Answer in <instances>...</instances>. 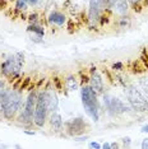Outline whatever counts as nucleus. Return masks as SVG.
Returning <instances> with one entry per match:
<instances>
[{
    "label": "nucleus",
    "instance_id": "nucleus-9",
    "mask_svg": "<svg viewBox=\"0 0 148 149\" xmlns=\"http://www.w3.org/2000/svg\"><path fill=\"white\" fill-rule=\"evenodd\" d=\"M89 86L96 93H102L103 92L102 78H101V75L97 73L96 68H92V75H91V79H89Z\"/></svg>",
    "mask_w": 148,
    "mask_h": 149
},
{
    "label": "nucleus",
    "instance_id": "nucleus-21",
    "mask_svg": "<svg viewBox=\"0 0 148 149\" xmlns=\"http://www.w3.org/2000/svg\"><path fill=\"white\" fill-rule=\"evenodd\" d=\"M143 149H148V138L146 139H143V141H142V145H140Z\"/></svg>",
    "mask_w": 148,
    "mask_h": 149
},
{
    "label": "nucleus",
    "instance_id": "nucleus-17",
    "mask_svg": "<svg viewBox=\"0 0 148 149\" xmlns=\"http://www.w3.org/2000/svg\"><path fill=\"white\" fill-rule=\"evenodd\" d=\"M129 24H130L129 17H121V19H120V27L125 28V27H129Z\"/></svg>",
    "mask_w": 148,
    "mask_h": 149
},
{
    "label": "nucleus",
    "instance_id": "nucleus-15",
    "mask_svg": "<svg viewBox=\"0 0 148 149\" xmlns=\"http://www.w3.org/2000/svg\"><path fill=\"white\" fill-rule=\"evenodd\" d=\"M28 31H32V32H35L37 33L40 37H42L43 35H45V31H43V28H41V27H38V26H29L28 27Z\"/></svg>",
    "mask_w": 148,
    "mask_h": 149
},
{
    "label": "nucleus",
    "instance_id": "nucleus-27",
    "mask_svg": "<svg viewBox=\"0 0 148 149\" xmlns=\"http://www.w3.org/2000/svg\"><path fill=\"white\" fill-rule=\"evenodd\" d=\"M24 134H27V135H35L33 131H27V130H24Z\"/></svg>",
    "mask_w": 148,
    "mask_h": 149
},
{
    "label": "nucleus",
    "instance_id": "nucleus-30",
    "mask_svg": "<svg viewBox=\"0 0 148 149\" xmlns=\"http://www.w3.org/2000/svg\"><path fill=\"white\" fill-rule=\"evenodd\" d=\"M130 3H137V1H139V0H129Z\"/></svg>",
    "mask_w": 148,
    "mask_h": 149
},
{
    "label": "nucleus",
    "instance_id": "nucleus-2",
    "mask_svg": "<svg viewBox=\"0 0 148 149\" xmlns=\"http://www.w3.org/2000/svg\"><path fill=\"white\" fill-rule=\"evenodd\" d=\"M49 111V92H40L37 94L36 108L33 113V123L36 126L42 127L46 121V115Z\"/></svg>",
    "mask_w": 148,
    "mask_h": 149
},
{
    "label": "nucleus",
    "instance_id": "nucleus-26",
    "mask_svg": "<svg viewBox=\"0 0 148 149\" xmlns=\"http://www.w3.org/2000/svg\"><path fill=\"white\" fill-rule=\"evenodd\" d=\"M102 148H103V149H110L111 145H110L109 143H103V144H102Z\"/></svg>",
    "mask_w": 148,
    "mask_h": 149
},
{
    "label": "nucleus",
    "instance_id": "nucleus-20",
    "mask_svg": "<svg viewBox=\"0 0 148 149\" xmlns=\"http://www.w3.org/2000/svg\"><path fill=\"white\" fill-rule=\"evenodd\" d=\"M4 91H5V82L0 79V94L4 92Z\"/></svg>",
    "mask_w": 148,
    "mask_h": 149
},
{
    "label": "nucleus",
    "instance_id": "nucleus-28",
    "mask_svg": "<svg viewBox=\"0 0 148 149\" xmlns=\"http://www.w3.org/2000/svg\"><path fill=\"white\" fill-rule=\"evenodd\" d=\"M111 145V148H117V144L116 143H112V144H110Z\"/></svg>",
    "mask_w": 148,
    "mask_h": 149
},
{
    "label": "nucleus",
    "instance_id": "nucleus-10",
    "mask_svg": "<svg viewBox=\"0 0 148 149\" xmlns=\"http://www.w3.org/2000/svg\"><path fill=\"white\" fill-rule=\"evenodd\" d=\"M49 22L51 24H56V26H63L65 23V15L60 12H51L49 15Z\"/></svg>",
    "mask_w": 148,
    "mask_h": 149
},
{
    "label": "nucleus",
    "instance_id": "nucleus-3",
    "mask_svg": "<svg viewBox=\"0 0 148 149\" xmlns=\"http://www.w3.org/2000/svg\"><path fill=\"white\" fill-rule=\"evenodd\" d=\"M21 93L15 92V91H9L8 96L3 101V115H4L5 118L10 120V118L14 117L17 111L21 107Z\"/></svg>",
    "mask_w": 148,
    "mask_h": 149
},
{
    "label": "nucleus",
    "instance_id": "nucleus-12",
    "mask_svg": "<svg viewBox=\"0 0 148 149\" xmlns=\"http://www.w3.org/2000/svg\"><path fill=\"white\" fill-rule=\"evenodd\" d=\"M115 8L116 12L120 13V14H125L129 9V5H128V0H116L115 3Z\"/></svg>",
    "mask_w": 148,
    "mask_h": 149
},
{
    "label": "nucleus",
    "instance_id": "nucleus-19",
    "mask_svg": "<svg viewBox=\"0 0 148 149\" xmlns=\"http://www.w3.org/2000/svg\"><path fill=\"white\" fill-rule=\"evenodd\" d=\"M123 144H124V147H129V145H130V138L129 136L124 138L123 139Z\"/></svg>",
    "mask_w": 148,
    "mask_h": 149
},
{
    "label": "nucleus",
    "instance_id": "nucleus-1",
    "mask_svg": "<svg viewBox=\"0 0 148 149\" xmlns=\"http://www.w3.org/2000/svg\"><path fill=\"white\" fill-rule=\"evenodd\" d=\"M80 97L84 111L93 121H98V102H97V93L91 88V86H84L80 89Z\"/></svg>",
    "mask_w": 148,
    "mask_h": 149
},
{
    "label": "nucleus",
    "instance_id": "nucleus-8",
    "mask_svg": "<svg viewBox=\"0 0 148 149\" xmlns=\"http://www.w3.org/2000/svg\"><path fill=\"white\" fill-rule=\"evenodd\" d=\"M86 126V124H84V121L82 120L80 117L78 118H73V120H70L66 123V129H68V133L70 135H78L80 133H83V129H84Z\"/></svg>",
    "mask_w": 148,
    "mask_h": 149
},
{
    "label": "nucleus",
    "instance_id": "nucleus-16",
    "mask_svg": "<svg viewBox=\"0 0 148 149\" xmlns=\"http://www.w3.org/2000/svg\"><path fill=\"white\" fill-rule=\"evenodd\" d=\"M28 4L24 1V0H17V3H15V8L18 9V10H26L28 6H27Z\"/></svg>",
    "mask_w": 148,
    "mask_h": 149
},
{
    "label": "nucleus",
    "instance_id": "nucleus-24",
    "mask_svg": "<svg viewBox=\"0 0 148 149\" xmlns=\"http://www.w3.org/2000/svg\"><path fill=\"white\" fill-rule=\"evenodd\" d=\"M24 1L27 3V4H29V5H36L37 3H38V0H24Z\"/></svg>",
    "mask_w": 148,
    "mask_h": 149
},
{
    "label": "nucleus",
    "instance_id": "nucleus-29",
    "mask_svg": "<svg viewBox=\"0 0 148 149\" xmlns=\"http://www.w3.org/2000/svg\"><path fill=\"white\" fill-rule=\"evenodd\" d=\"M0 112H3V102L0 101Z\"/></svg>",
    "mask_w": 148,
    "mask_h": 149
},
{
    "label": "nucleus",
    "instance_id": "nucleus-7",
    "mask_svg": "<svg viewBox=\"0 0 148 149\" xmlns=\"http://www.w3.org/2000/svg\"><path fill=\"white\" fill-rule=\"evenodd\" d=\"M103 102H105L107 111H109L111 115L124 113L132 108V107H128L121 100H119L117 97H112V96H105L103 97Z\"/></svg>",
    "mask_w": 148,
    "mask_h": 149
},
{
    "label": "nucleus",
    "instance_id": "nucleus-11",
    "mask_svg": "<svg viewBox=\"0 0 148 149\" xmlns=\"http://www.w3.org/2000/svg\"><path fill=\"white\" fill-rule=\"evenodd\" d=\"M50 123H51V126L54 127L55 131H61L63 130V118L56 111H54V112L51 113Z\"/></svg>",
    "mask_w": 148,
    "mask_h": 149
},
{
    "label": "nucleus",
    "instance_id": "nucleus-22",
    "mask_svg": "<svg viewBox=\"0 0 148 149\" xmlns=\"http://www.w3.org/2000/svg\"><path fill=\"white\" fill-rule=\"evenodd\" d=\"M89 148H96V149H98V148H101V145H100L98 143H96V141H92V143L89 144Z\"/></svg>",
    "mask_w": 148,
    "mask_h": 149
},
{
    "label": "nucleus",
    "instance_id": "nucleus-25",
    "mask_svg": "<svg viewBox=\"0 0 148 149\" xmlns=\"http://www.w3.org/2000/svg\"><path fill=\"white\" fill-rule=\"evenodd\" d=\"M140 131H142V133H147V134H148V124L146 125V126H143V127H142V130H140Z\"/></svg>",
    "mask_w": 148,
    "mask_h": 149
},
{
    "label": "nucleus",
    "instance_id": "nucleus-5",
    "mask_svg": "<svg viewBox=\"0 0 148 149\" xmlns=\"http://www.w3.org/2000/svg\"><path fill=\"white\" fill-rule=\"evenodd\" d=\"M23 65V55L17 54V55L9 56L4 63L1 64V73L5 77H17L21 72V68Z\"/></svg>",
    "mask_w": 148,
    "mask_h": 149
},
{
    "label": "nucleus",
    "instance_id": "nucleus-18",
    "mask_svg": "<svg viewBox=\"0 0 148 149\" xmlns=\"http://www.w3.org/2000/svg\"><path fill=\"white\" fill-rule=\"evenodd\" d=\"M87 139H88V136H87V135H84V136H74V140L75 141H86Z\"/></svg>",
    "mask_w": 148,
    "mask_h": 149
},
{
    "label": "nucleus",
    "instance_id": "nucleus-6",
    "mask_svg": "<svg viewBox=\"0 0 148 149\" xmlns=\"http://www.w3.org/2000/svg\"><path fill=\"white\" fill-rule=\"evenodd\" d=\"M36 101H37V94L35 92H31L29 96L27 97L24 108L23 112L19 117V121L23 124H29L31 121H33V113H35V108H36Z\"/></svg>",
    "mask_w": 148,
    "mask_h": 149
},
{
    "label": "nucleus",
    "instance_id": "nucleus-4",
    "mask_svg": "<svg viewBox=\"0 0 148 149\" xmlns=\"http://www.w3.org/2000/svg\"><path fill=\"white\" fill-rule=\"evenodd\" d=\"M126 98L130 103L132 110L137 112H146L148 111V101L135 87H129L126 89Z\"/></svg>",
    "mask_w": 148,
    "mask_h": 149
},
{
    "label": "nucleus",
    "instance_id": "nucleus-23",
    "mask_svg": "<svg viewBox=\"0 0 148 149\" xmlns=\"http://www.w3.org/2000/svg\"><path fill=\"white\" fill-rule=\"evenodd\" d=\"M112 68H114V69H116V70H120L123 68V64L121 63H116V64H114V65H112Z\"/></svg>",
    "mask_w": 148,
    "mask_h": 149
},
{
    "label": "nucleus",
    "instance_id": "nucleus-14",
    "mask_svg": "<svg viewBox=\"0 0 148 149\" xmlns=\"http://www.w3.org/2000/svg\"><path fill=\"white\" fill-rule=\"evenodd\" d=\"M58 110V97L55 93L49 92V111H56Z\"/></svg>",
    "mask_w": 148,
    "mask_h": 149
},
{
    "label": "nucleus",
    "instance_id": "nucleus-13",
    "mask_svg": "<svg viewBox=\"0 0 148 149\" xmlns=\"http://www.w3.org/2000/svg\"><path fill=\"white\" fill-rule=\"evenodd\" d=\"M65 87L68 88L70 92L78 89V82H77L75 77H74V75H69L68 78H66V79H65Z\"/></svg>",
    "mask_w": 148,
    "mask_h": 149
}]
</instances>
